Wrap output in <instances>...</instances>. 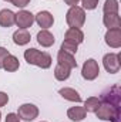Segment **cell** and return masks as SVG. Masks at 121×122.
I'll return each mask as SVG.
<instances>
[{
    "label": "cell",
    "instance_id": "1f68e13d",
    "mask_svg": "<svg viewBox=\"0 0 121 122\" xmlns=\"http://www.w3.org/2000/svg\"><path fill=\"white\" fill-rule=\"evenodd\" d=\"M41 122H46V121H41Z\"/></svg>",
    "mask_w": 121,
    "mask_h": 122
},
{
    "label": "cell",
    "instance_id": "5bb4252c",
    "mask_svg": "<svg viewBox=\"0 0 121 122\" xmlns=\"http://www.w3.org/2000/svg\"><path fill=\"white\" fill-rule=\"evenodd\" d=\"M57 64H61V65H64V67H68L70 70L77 68V61L74 58V56L70 54V53L61 51V50L57 53Z\"/></svg>",
    "mask_w": 121,
    "mask_h": 122
},
{
    "label": "cell",
    "instance_id": "ba28073f",
    "mask_svg": "<svg viewBox=\"0 0 121 122\" xmlns=\"http://www.w3.org/2000/svg\"><path fill=\"white\" fill-rule=\"evenodd\" d=\"M33 23H34V14L31 11L22 9V10H19L16 13V23L14 24L19 29L27 30V29H30L31 26H33Z\"/></svg>",
    "mask_w": 121,
    "mask_h": 122
},
{
    "label": "cell",
    "instance_id": "603a6c76",
    "mask_svg": "<svg viewBox=\"0 0 121 122\" xmlns=\"http://www.w3.org/2000/svg\"><path fill=\"white\" fill-rule=\"evenodd\" d=\"M60 50L61 51H66V53H70V54H73V56H76L77 51H78V44H76L74 41H70V40H64V41L61 43Z\"/></svg>",
    "mask_w": 121,
    "mask_h": 122
},
{
    "label": "cell",
    "instance_id": "6da1fadb",
    "mask_svg": "<svg viewBox=\"0 0 121 122\" xmlns=\"http://www.w3.org/2000/svg\"><path fill=\"white\" fill-rule=\"evenodd\" d=\"M24 60L27 61V64L30 65H36L41 70H47L51 67L53 64V58L49 53L46 51H40L37 48H27L23 54Z\"/></svg>",
    "mask_w": 121,
    "mask_h": 122
},
{
    "label": "cell",
    "instance_id": "83f0119b",
    "mask_svg": "<svg viewBox=\"0 0 121 122\" xmlns=\"http://www.w3.org/2000/svg\"><path fill=\"white\" fill-rule=\"evenodd\" d=\"M7 102H9V95L6 92L0 91V108L4 107V105H7Z\"/></svg>",
    "mask_w": 121,
    "mask_h": 122
},
{
    "label": "cell",
    "instance_id": "44dd1931",
    "mask_svg": "<svg viewBox=\"0 0 121 122\" xmlns=\"http://www.w3.org/2000/svg\"><path fill=\"white\" fill-rule=\"evenodd\" d=\"M118 10H120L118 0H105L103 4L104 14H118Z\"/></svg>",
    "mask_w": 121,
    "mask_h": 122
},
{
    "label": "cell",
    "instance_id": "7c38bea8",
    "mask_svg": "<svg viewBox=\"0 0 121 122\" xmlns=\"http://www.w3.org/2000/svg\"><path fill=\"white\" fill-rule=\"evenodd\" d=\"M37 43H38L41 47L49 48V47H51V46L56 43L54 34L49 30H40L37 33Z\"/></svg>",
    "mask_w": 121,
    "mask_h": 122
},
{
    "label": "cell",
    "instance_id": "5b68a950",
    "mask_svg": "<svg viewBox=\"0 0 121 122\" xmlns=\"http://www.w3.org/2000/svg\"><path fill=\"white\" fill-rule=\"evenodd\" d=\"M40 111H38V107H36L34 104H22L17 109V115L20 118V121L24 122H31L34 121L37 117H38Z\"/></svg>",
    "mask_w": 121,
    "mask_h": 122
},
{
    "label": "cell",
    "instance_id": "30bf717a",
    "mask_svg": "<svg viewBox=\"0 0 121 122\" xmlns=\"http://www.w3.org/2000/svg\"><path fill=\"white\" fill-rule=\"evenodd\" d=\"M104 41L111 48H120L121 47V27L120 29H110L104 36Z\"/></svg>",
    "mask_w": 121,
    "mask_h": 122
},
{
    "label": "cell",
    "instance_id": "f1b7e54d",
    "mask_svg": "<svg viewBox=\"0 0 121 122\" xmlns=\"http://www.w3.org/2000/svg\"><path fill=\"white\" fill-rule=\"evenodd\" d=\"M64 3L68 6V7H73V6H77L80 3V0H64Z\"/></svg>",
    "mask_w": 121,
    "mask_h": 122
},
{
    "label": "cell",
    "instance_id": "4fadbf2b",
    "mask_svg": "<svg viewBox=\"0 0 121 122\" xmlns=\"http://www.w3.org/2000/svg\"><path fill=\"white\" fill-rule=\"evenodd\" d=\"M59 94H60L64 99H67V101H70V102L80 104V102L83 101L80 92L77 91V90H74V88H71V87H63V88H60V90H59Z\"/></svg>",
    "mask_w": 121,
    "mask_h": 122
},
{
    "label": "cell",
    "instance_id": "277c9868",
    "mask_svg": "<svg viewBox=\"0 0 121 122\" xmlns=\"http://www.w3.org/2000/svg\"><path fill=\"white\" fill-rule=\"evenodd\" d=\"M100 75V65L94 58H88L84 61L81 67V77L86 81H94Z\"/></svg>",
    "mask_w": 121,
    "mask_h": 122
},
{
    "label": "cell",
    "instance_id": "9a60e30c",
    "mask_svg": "<svg viewBox=\"0 0 121 122\" xmlns=\"http://www.w3.org/2000/svg\"><path fill=\"white\" fill-rule=\"evenodd\" d=\"M64 40H70V41H74L76 44H81L84 41V33L81 29L68 27L67 31L64 33Z\"/></svg>",
    "mask_w": 121,
    "mask_h": 122
},
{
    "label": "cell",
    "instance_id": "484cf974",
    "mask_svg": "<svg viewBox=\"0 0 121 122\" xmlns=\"http://www.w3.org/2000/svg\"><path fill=\"white\" fill-rule=\"evenodd\" d=\"M9 54H10V53H9V50H7V48L0 47V70L3 68V61H4V58H6Z\"/></svg>",
    "mask_w": 121,
    "mask_h": 122
},
{
    "label": "cell",
    "instance_id": "4316f807",
    "mask_svg": "<svg viewBox=\"0 0 121 122\" xmlns=\"http://www.w3.org/2000/svg\"><path fill=\"white\" fill-rule=\"evenodd\" d=\"M6 122H22V121H20V118H19L17 114L10 112V114H7V117H6Z\"/></svg>",
    "mask_w": 121,
    "mask_h": 122
},
{
    "label": "cell",
    "instance_id": "7a4b0ae2",
    "mask_svg": "<svg viewBox=\"0 0 121 122\" xmlns=\"http://www.w3.org/2000/svg\"><path fill=\"white\" fill-rule=\"evenodd\" d=\"M66 23L68 27L81 29L86 23V10L80 6H73L66 13Z\"/></svg>",
    "mask_w": 121,
    "mask_h": 122
},
{
    "label": "cell",
    "instance_id": "9c48e42d",
    "mask_svg": "<svg viewBox=\"0 0 121 122\" xmlns=\"http://www.w3.org/2000/svg\"><path fill=\"white\" fill-rule=\"evenodd\" d=\"M34 21L41 27V30H49L54 24V16L49 10H41L34 16Z\"/></svg>",
    "mask_w": 121,
    "mask_h": 122
},
{
    "label": "cell",
    "instance_id": "d4e9b609",
    "mask_svg": "<svg viewBox=\"0 0 121 122\" xmlns=\"http://www.w3.org/2000/svg\"><path fill=\"white\" fill-rule=\"evenodd\" d=\"M30 1L31 0H10V3L16 7H19V9H24L27 4H30Z\"/></svg>",
    "mask_w": 121,
    "mask_h": 122
},
{
    "label": "cell",
    "instance_id": "ffe728a7",
    "mask_svg": "<svg viewBox=\"0 0 121 122\" xmlns=\"http://www.w3.org/2000/svg\"><path fill=\"white\" fill-rule=\"evenodd\" d=\"M70 75H71V70L68 67H64L61 64H57L54 67V78L57 81H61V82L63 81H67L70 78Z\"/></svg>",
    "mask_w": 121,
    "mask_h": 122
},
{
    "label": "cell",
    "instance_id": "e0dca14e",
    "mask_svg": "<svg viewBox=\"0 0 121 122\" xmlns=\"http://www.w3.org/2000/svg\"><path fill=\"white\" fill-rule=\"evenodd\" d=\"M87 112L84 109V107H71L67 109V118L71 119L73 122H81L86 118Z\"/></svg>",
    "mask_w": 121,
    "mask_h": 122
},
{
    "label": "cell",
    "instance_id": "2e32d148",
    "mask_svg": "<svg viewBox=\"0 0 121 122\" xmlns=\"http://www.w3.org/2000/svg\"><path fill=\"white\" fill-rule=\"evenodd\" d=\"M31 40V36L29 30H24V29H19V30H16L13 33V43L16 44V46H26V44H29Z\"/></svg>",
    "mask_w": 121,
    "mask_h": 122
},
{
    "label": "cell",
    "instance_id": "8fae6325",
    "mask_svg": "<svg viewBox=\"0 0 121 122\" xmlns=\"http://www.w3.org/2000/svg\"><path fill=\"white\" fill-rule=\"evenodd\" d=\"M16 23V13L11 11L10 9H1L0 10V27L9 29L14 26Z\"/></svg>",
    "mask_w": 121,
    "mask_h": 122
},
{
    "label": "cell",
    "instance_id": "d6986e66",
    "mask_svg": "<svg viewBox=\"0 0 121 122\" xmlns=\"http://www.w3.org/2000/svg\"><path fill=\"white\" fill-rule=\"evenodd\" d=\"M103 24L110 29H120L121 27V17L118 14H104L103 16Z\"/></svg>",
    "mask_w": 121,
    "mask_h": 122
},
{
    "label": "cell",
    "instance_id": "ac0fdd59",
    "mask_svg": "<svg viewBox=\"0 0 121 122\" xmlns=\"http://www.w3.org/2000/svg\"><path fill=\"white\" fill-rule=\"evenodd\" d=\"M20 68V61L19 58L16 57V56H13V54H9L4 61H3V68L1 70H4V71H7V72H14V71H17Z\"/></svg>",
    "mask_w": 121,
    "mask_h": 122
},
{
    "label": "cell",
    "instance_id": "f546056e",
    "mask_svg": "<svg viewBox=\"0 0 121 122\" xmlns=\"http://www.w3.org/2000/svg\"><path fill=\"white\" fill-rule=\"evenodd\" d=\"M3 1H9V3H10V0H3Z\"/></svg>",
    "mask_w": 121,
    "mask_h": 122
},
{
    "label": "cell",
    "instance_id": "8992f818",
    "mask_svg": "<svg viewBox=\"0 0 121 122\" xmlns=\"http://www.w3.org/2000/svg\"><path fill=\"white\" fill-rule=\"evenodd\" d=\"M121 56L117 53H107L103 57V65L108 74H116L121 68Z\"/></svg>",
    "mask_w": 121,
    "mask_h": 122
},
{
    "label": "cell",
    "instance_id": "7402d4cb",
    "mask_svg": "<svg viewBox=\"0 0 121 122\" xmlns=\"http://www.w3.org/2000/svg\"><path fill=\"white\" fill-rule=\"evenodd\" d=\"M100 105H101V99L98 97H88L84 101V109H86V112H95Z\"/></svg>",
    "mask_w": 121,
    "mask_h": 122
},
{
    "label": "cell",
    "instance_id": "52a82bcc",
    "mask_svg": "<svg viewBox=\"0 0 121 122\" xmlns=\"http://www.w3.org/2000/svg\"><path fill=\"white\" fill-rule=\"evenodd\" d=\"M101 102L105 104H111L114 107H120L121 104V90L118 85H113L111 88H108L107 91L101 94Z\"/></svg>",
    "mask_w": 121,
    "mask_h": 122
},
{
    "label": "cell",
    "instance_id": "3957f363",
    "mask_svg": "<svg viewBox=\"0 0 121 122\" xmlns=\"http://www.w3.org/2000/svg\"><path fill=\"white\" fill-rule=\"evenodd\" d=\"M98 119L110 122H120V107H114L111 104L101 102L98 109L94 112Z\"/></svg>",
    "mask_w": 121,
    "mask_h": 122
},
{
    "label": "cell",
    "instance_id": "4dcf8cb0",
    "mask_svg": "<svg viewBox=\"0 0 121 122\" xmlns=\"http://www.w3.org/2000/svg\"><path fill=\"white\" fill-rule=\"evenodd\" d=\"M0 121H1V112H0Z\"/></svg>",
    "mask_w": 121,
    "mask_h": 122
},
{
    "label": "cell",
    "instance_id": "cb8c5ba5",
    "mask_svg": "<svg viewBox=\"0 0 121 122\" xmlns=\"http://www.w3.org/2000/svg\"><path fill=\"white\" fill-rule=\"evenodd\" d=\"M98 1L100 0H80L81 7L84 10H95L97 6H98Z\"/></svg>",
    "mask_w": 121,
    "mask_h": 122
}]
</instances>
